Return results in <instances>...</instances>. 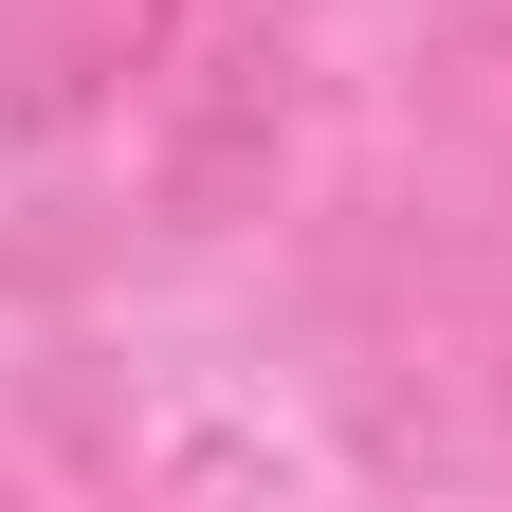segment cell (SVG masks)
Here are the masks:
<instances>
[{
    "instance_id": "6da1fadb",
    "label": "cell",
    "mask_w": 512,
    "mask_h": 512,
    "mask_svg": "<svg viewBox=\"0 0 512 512\" xmlns=\"http://www.w3.org/2000/svg\"><path fill=\"white\" fill-rule=\"evenodd\" d=\"M220 0H0V128H92L202 37Z\"/></svg>"
}]
</instances>
